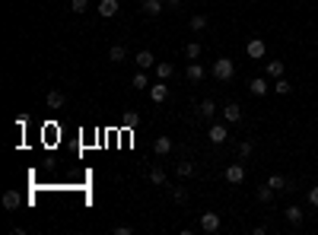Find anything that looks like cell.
Wrapping results in <instances>:
<instances>
[{
	"label": "cell",
	"instance_id": "6da1fadb",
	"mask_svg": "<svg viewBox=\"0 0 318 235\" xmlns=\"http://www.w3.org/2000/svg\"><path fill=\"white\" fill-rule=\"evenodd\" d=\"M210 73L217 76L220 83H229V80L236 76V64H233L229 57H217V60H213V70H210Z\"/></svg>",
	"mask_w": 318,
	"mask_h": 235
},
{
	"label": "cell",
	"instance_id": "7a4b0ae2",
	"mask_svg": "<svg viewBox=\"0 0 318 235\" xmlns=\"http://www.w3.org/2000/svg\"><path fill=\"white\" fill-rule=\"evenodd\" d=\"M197 226H201V232L213 235V232H220V226H223V216H220V213H201V220H197Z\"/></svg>",
	"mask_w": 318,
	"mask_h": 235
},
{
	"label": "cell",
	"instance_id": "3957f363",
	"mask_svg": "<svg viewBox=\"0 0 318 235\" xmlns=\"http://www.w3.org/2000/svg\"><path fill=\"white\" fill-rule=\"evenodd\" d=\"M242 108H239V102H226V105H223V121H226V124H242Z\"/></svg>",
	"mask_w": 318,
	"mask_h": 235
},
{
	"label": "cell",
	"instance_id": "277c9868",
	"mask_svg": "<svg viewBox=\"0 0 318 235\" xmlns=\"http://www.w3.org/2000/svg\"><path fill=\"white\" fill-rule=\"evenodd\" d=\"M245 54L252 57V60H261L264 54H268V45H264V38H248V45H245Z\"/></svg>",
	"mask_w": 318,
	"mask_h": 235
},
{
	"label": "cell",
	"instance_id": "5b68a950",
	"mask_svg": "<svg viewBox=\"0 0 318 235\" xmlns=\"http://www.w3.org/2000/svg\"><path fill=\"white\" fill-rule=\"evenodd\" d=\"M207 140H210V143H217V146H220V143H226V140H229V127H226V124H213V127L207 130Z\"/></svg>",
	"mask_w": 318,
	"mask_h": 235
},
{
	"label": "cell",
	"instance_id": "8992f818",
	"mask_svg": "<svg viewBox=\"0 0 318 235\" xmlns=\"http://www.w3.org/2000/svg\"><path fill=\"white\" fill-rule=\"evenodd\" d=\"M223 178H226L229 181V185H242V181H245V165H229V169L226 172H223Z\"/></svg>",
	"mask_w": 318,
	"mask_h": 235
},
{
	"label": "cell",
	"instance_id": "52a82bcc",
	"mask_svg": "<svg viewBox=\"0 0 318 235\" xmlns=\"http://www.w3.org/2000/svg\"><path fill=\"white\" fill-rule=\"evenodd\" d=\"M134 64L140 67V70H150V67H156V57H153V51L143 48V51H137V54H134Z\"/></svg>",
	"mask_w": 318,
	"mask_h": 235
},
{
	"label": "cell",
	"instance_id": "ba28073f",
	"mask_svg": "<svg viewBox=\"0 0 318 235\" xmlns=\"http://www.w3.org/2000/svg\"><path fill=\"white\" fill-rule=\"evenodd\" d=\"M150 99H153V102H166V99H169V83H166V80L153 83V86H150Z\"/></svg>",
	"mask_w": 318,
	"mask_h": 235
},
{
	"label": "cell",
	"instance_id": "9c48e42d",
	"mask_svg": "<svg viewBox=\"0 0 318 235\" xmlns=\"http://www.w3.org/2000/svg\"><path fill=\"white\" fill-rule=\"evenodd\" d=\"M99 16H105V19H111V16H118V10H121V3L118 0H102V3L96 6Z\"/></svg>",
	"mask_w": 318,
	"mask_h": 235
},
{
	"label": "cell",
	"instance_id": "30bf717a",
	"mask_svg": "<svg viewBox=\"0 0 318 235\" xmlns=\"http://www.w3.org/2000/svg\"><path fill=\"white\" fill-rule=\"evenodd\" d=\"M213 115H217V102L213 99H204L201 105H197V118H204V121H210Z\"/></svg>",
	"mask_w": 318,
	"mask_h": 235
},
{
	"label": "cell",
	"instance_id": "8fae6325",
	"mask_svg": "<svg viewBox=\"0 0 318 235\" xmlns=\"http://www.w3.org/2000/svg\"><path fill=\"white\" fill-rule=\"evenodd\" d=\"M185 76H188L191 83H201L204 76H207V70H204V67L197 64V60H191V64H188V70H185Z\"/></svg>",
	"mask_w": 318,
	"mask_h": 235
},
{
	"label": "cell",
	"instance_id": "7c38bea8",
	"mask_svg": "<svg viewBox=\"0 0 318 235\" xmlns=\"http://www.w3.org/2000/svg\"><path fill=\"white\" fill-rule=\"evenodd\" d=\"M45 102H48V108H51V111H57V108H64V102H67V99H64V92H61V89H51V92L45 95Z\"/></svg>",
	"mask_w": 318,
	"mask_h": 235
},
{
	"label": "cell",
	"instance_id": "4fadbf2b",
	"mask_svg": "<svg viewBox=\"0 0 318 235\" xmlns=\"http://www.w3.org/2000/svg\"><path fill=\"white\" fill-rule=\"evenodd\" d=\"M153 153H156V156H169L172 153V137H156V140H153Z\"/></svg>",
	"mask_w": 318,
	"mask_h": 235
},
{
	"label": "cell",
	"instance_id": "5bb4252c",
	"mask_svg": "<svg viewBox=\"0 0 318 235\" xmlns=\"http://www.w3.org/2000/svg\"><path fill=\"white\" fill-rule=\"evenodd\" d=\"M248 89H252V95H268L271 86H268V80H264V76H255V80L248 83Z\"/></svg>",
	"mask_w": 318,
	"mask_h": 235
},
{
	"label": "cell",
	"instance_id": "9a60e30c",
	"mask_svg": "<svg viewBox=\"0 0 318 235\" xmlns=\"http://www.w3.org/2000/svg\"><path fill=\"white\" fill-rule=\"evenodd\" d=\"M283 216H287V223H290V226H303V216H306V213L293 204V207H287V210H283Z\"/></svg>",
	"mask_w": 318,
	"mask_h": 235
},
{
	"label": "cell",
	"instance_id": "2e32d148",
	"mask_svg": "<svg viewBox=\"0 0 318 235\" xmlns=\"http://www.w3.org/2000/svg\"><path fill=\"white\" fill-rule=\"evenodd\" d=\"M264 73H268V80H280L283 76V60H268Z\"/></svg>",
	"mask_w": 318,
	"mask_h": 235
},
{
	"label": "cell",
	"instance_id": "e0dca14e",
	"mask_svg": "<svg viewBox=\"0 0 318 235\" xmlns=\"http://www.w3.org/2000/svg\"><path fill=\"white\" fill-rule=\"evenodd\" d=\"M108 60H111V64H124V60H127L124 45H111V48H108Z\"/></svg>",
	"mask_w": 318,
	"mask_h": 235
},
{
	"label": "cell",
	"instance_id": "ac0fdd59",
	"mask_svg": "<svg viewBox=\"0 0 318 235\" xmlns=\"http://www.w3.org/2000/svg\"><path fill=\"white\" fill-rule=\"evenodd\" d=\"M140 10L147 13V16H159V13H162V0H143Z\"/></svg>",
	"mask_w": 318,
	"mask_h": 235
},
{
	"label": "cell",
	"instance_id": "d6986e66",
	"mask_svg": "<svg viewBox=\"0 0 318 235\" xmlns=\"http://www.w3.org/2000/svg\"><path fill=\"white\" fill-rule=\"evenodd\" d=\"M22 200H19V191H6L3 194V210H16Z\"/></svg>",
	"mask_w": 318,
	"mask_h": 235
},
{
	"label": "cell",
	"instance_id": "ffe728a7",
	"mask_svg": "<svg viewBox=\"0 0 318 235\" xmlns=\"http://www.w3.org/2000/svg\"><path fill=\"white\" fill-rule=\"evenodd\" d=\"M175 172H178V175H182V178H191L194 172H197V165L185 159V162H178V165H175Z\"/></svg>",
	"mask_w": 318,
	"mask_h": 235
},
{
	"label": "cell",
	"instance_id": "44dd1931",
	"mask_svg": "<svg viewBox=\"0 0 318 235\" xmlns=\"http://www.w3.org/2000/svg\"><path fill=\"white\" fill-rule=\"evenodd\" d=\"M185 57H188V60H197V57H201V41H188V45H185Z\"/></svg>",
	"mask_w": 318,
	"mask_h": 235
},
{
	"label": "cell",
	"instance_id": "7402d4cb",
	"mask_svg": "<svg viewBox=\"0 0 318 235\" xmlns=\"http://www.w3.org/2000/svg\"><path fill=\"white\" fill-rule=\"evenodd\" d=\"M172 73H175V67H172L169 60H162V64H156V76H159V80H169Z\"/></svg>",
	"mask_w": 318,
	"mask_h": 235
},
{
	"label": "cell",
	"instance_id": "603a6c76",
	"mask_svg": "<svg viewBox=\"0 0 318 235\" xmlns=\"http://www.w3.org/2000/svg\"><path fill=\"white\" fill-rule=\"evenodd\" d=\"M274 92H277V95H290V92H293V86H290V80H283V76H280V80H274Z\"/></svg>",
	"mask_w": 318,
	"mask_h": 235
},
{
	"label": "cell",
	"instance_id": "cb8c5ba5",
	"mask_svg": "<svg viewBox=\"0 0 318 235\" xmlns=\"http://www.w3.org/2000/svg\"><path fill=\"white\" fill-rule=\"evenodd\" d=\"M274 194H277V191H274L271 185H264V188H258V200H261V204H271V200H274Z\"/></svg>",
	"mask_w": 318,
	"mask_h": 235
},
{
	"label": "cell",
	"instance_id": "d4e9b609",
	"mask_svg": "<svg viewBox=\"0 0 318 235\" xmlns=\"http://www.w3.org/2000/svg\"><path fill=\"white\" fill-rule=\"evenodd\" d=\"M191 29H194V32H204V29H207V16L194 13V16H191Z\"/></svg>",
	"mask_w": 318,
	"mask_h": 235
},
{
	"label": "cell",
	"instance_id": "484cf974",
	"mask_svg": "<svg viewBox=\"0 0 318 235\" xmlns=\"http://www.w3.org/2000/svg\"><path fill=\"white\" fill-rule=\"evenodd\" d=\"M147 178L153 181V185H166V172H162L159 165H156V169H150V175H147Z\"/></svg>",
	"mask_w": 318,
	"mask_h": 235
},
{
	"label": "cell",
	"instance_id": "4316f807",
	"mask_svg": "<svg viewBox=\"0 0 318 235\" xmlns=\"http://www.w3.org/2000/svg\"><path fill=\"white\" fill-rule=\"evenodd\" d=\"M268 185H271L274 191H287V178H283V175H271Z\"/></svg>",
	"mask_w": 318,
	"mask_h": 235
},
{
	"label": "cell",
	"instance_id": "83f0119b",
	"mask_svg": "<svg viewBox=\"0 0 318 235\" xmlns=\"http://www.w3.org/2000/svg\"><path fill=\"white\" fill-rule=\"evenodd\" d=\"M131 86H134V89H147V86H150V83H147V73H143V70H140V73H134Z\"/></svg>",
	"mask_w": 318,
	"mask_h": 235
},
{
	"label": "cell",
	"instance_id": "f1b7e54d",
	"mask_svg": "<svg viewBox=\"0 0 318 235\" xmlns=\"http://www.w3.org/2000/svg\"><path fill=\"white\" fill-rule=\"evenodd\" d=\"M121 124L124 127H137V124H140V115H137V111H127V115L121 118Z\"/></svg>",
	"mask_w": 318,
	"mask_h": 235
},
{
	"label": "cell",
	"instance_id": "f546056e",
	"mask_svg": "<svg viewBox=\"0 0 318 235\" xmlns=\"http://www.w3.org/2000/svg\"><path fill=\"white\" fill-rule=\"evenodd\" d=\"M172 200H175V204H188V191L185 188H172Z\"/></svg>",
	"mask_w": 318,
	"mask_h": 235
},
{
	"label": "cell",
	"instance_id": "4dcf8cb0",
	"mask_svg": "<svg viewBox=\"0 0 318 235\" xmlns=\"http://www.w3.org/2000/svg\"><path fill=\"white\" fill-rule=\"evenodd\" d=\"M252 153H255V143H252V140H242V143H239V156H245V159H248Z\"/></svg>",
	"mask_w": 318,
	"mask_h": 235
},
{
	"label": "cell",
	"instance_id": "1f68e13d",
	"mask_svg": "<svg viewBox=\"0 0 318 235\" xmlns=\"http://www.w3.org/2000/svg\"><path fill=\"white\" fill-rule=\"evenodd\" d=\"M70 10L73 13H86L89 10V0H70Z\"/></svg>",
	"mask_w": 318,
	"mask_h": 235
},
{
	"label": "cell",
	"instance_id": "d6a6232c",
	"mask_svg": "<svg viewBox=\"0 0 318 235\" xmlns=\"http://www.w3.org/2000/svg\"><path fill=\"white\" fill-rule=\"evenodd\" d=\"M309 204H312L315 210H318V185H315V188H309Z\"/></svg>",
	"mask_w": 318,
	"mask_h": 235
},
{
	"label": "cell",
	"instance_id": "836d02e7",
	"mask_svg": "<svg viewBox=\"0 0 318 235\" xmlns=\"http://www.w3.org/2000/svg\"><path fill=\"white\" fill-rule=\"evenodd\" d=\"M134 229H131V226H115V235H131Z\"/></svg>",
	"mask_w": 318,
	"mask_h": 235
},
{
	"label": "cell",
	"instance_id": "e575fe53",
	"mask_svg": "<svg viewBox=\"0 0 318 235\" xmlns=\"http://www.w3.org/2000/svg\"><path fill=\"white\" fill-rule=\"evenodd\" d=\"M162 3H166V6H172V10H178V6H182V0H162Z\"/></svg>",
	"mask_w": 318,
	"mask_h": 235
}]
</instances>
